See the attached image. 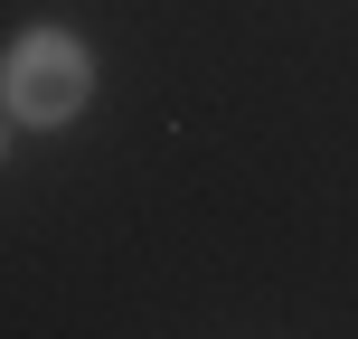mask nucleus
<instances>
[{"label": "nucleus", "instance_id": "1", "mask_svg": "<svg viewBox=\"0 0 358 339\" xmlns=\"http://www.w3.org/2000/svg\"><path fill=\"white\" fill-rule=\"evenodd\" d=\"M94 48L76 29H57V19H38V29H19L10 38V57H0V104H10V123L19 132H57V123H76V113L94 104Z\"/></svg>", "mask_w": 358, "mask_h": 339}]
</instances>
